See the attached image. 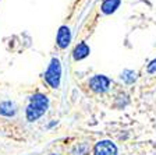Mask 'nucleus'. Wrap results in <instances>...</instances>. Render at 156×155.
I'll list each match as a JSON object with an SVG mask.
<instances>
[{"instance_id": "0eeeda50", "label": "nucleus", "mask_w": 156, "mask_h": 155, "mask_svg": "<svg viewBox=\"0 0 156 155\" xmlns=\"http://www.w3.org/2000/svg\"><path fill=\"white\" fill-rule=\"evenodd\" d=\"M119 4H120V0H105L102 4V11L105 14H110L119 7Z\"/></svg>"}, {"instance_id": "39448f33", "label": "nucleus", "mask_w": 156, "mask_h": 155, "mask_svg": "<svg viewBox=\"0 0 156 155\" xmlns=\"http://www.w3.org/2000/svg\"><path fill=\"white\" fill-rule=\"evenodd\" d=\"M70 41H71L70 28L68 27H62V28L58 29V34H57V45L60 48H67Z\"/></svg>"}, {"instance_id": "9b49d317", "label": "nucleus", "mask_w": 156, "mask_h": 155, "mask_svg": "<svg viewBox=\"0 0 156 155\" xmlns=\"http://www.w3.org/2000/svg\"><path fill=\"white\" fill-rule=\"evenodd\" d=\"M53 155H56V154H53Z\"/></svg>"}, {"instance_id": "20e7f679", "label": "nucleus", "mask_w": 156, "mask_h": 155, "mask_svg": "<svg viewBox=\"0 0 156 155\" xmlns=\"http://www.w3.org/2000/svg\"><path fill=\"white\" fill-rule=\"evenodd\" d=\"M89 84H91V88L94 91H96V92H103V91L107 90L110 81H109L107 77H105V76H96V77L92 78Z\"/></svg>"}, {"instance_id": "f03ea898", "label": "nucleus", "mask_w": 156, "mask_h": 155, "mask_svg": "<svg viewBox=\"0 0 156 155\" xmlns=\"http://www.w3.org/2000/svg\"><path fill=\"white\" fill-rule=\"evenodd\" d=\"M60 77H62V66H60L57 59H53L45 73V80L50 87L57 88L60 84Z\"/></svg>"}, {"instance_id": "6e6552de", "label": "nucleus", "mask_w": 156, "mask_h": 155, "mask_svg": "<svg viewBox=\"0 0 156 155\" xmlns=\"http://www.w3.org/2000/svg\"><path fill=\"white\" fill-rule=\"evenodd\" d=\"M0 113L4 116H13L16 113V106L11 102H3L0 103Z\"/></svg>"}, {"instance_id": "7ed1b4c3", "label": "nucleus", "mask_w": 156, "mask_h": 155, "mask_svg": "<svg viewBox=\"0 0 156 155\" xmlns=\"http://www.w3.org/2000/svg\"><path fill=\"white\" fill-rule=\"evenodd\" d=\"M117 148L112 141H101L95 146V155H116Z\"/></svg>"}, {"instance_id": "1a4fd4ad", "label": "nucleus", "mask_w": 156, "mask_h": 155, "mask_svg": "<svg viewBox=\"0 0 156 155\" xmlns=\"http://www.w3.org/2000/svg\"><path fill=\"white\" fill-rule=\"evenodd\" d=\"M121 78H123L126 83H133V81L135 80V73L131 70H126L123 73V76H121Z\"/></svg>"}, {"instance_id": "423d86ee", "label": "nucleus", "mask_w": 156, "mask_h": 155, "mask_svg": "<svg viewBox=\"0 0 156 155\" xmlns=\"http://www.w3.org/2000/svg\"><path fill=\"white\" fill-rule=\"evenodd\" d=\"M74 59L75 60H81V59H84L85 56H88V53H89V48H88V45L85 42H81L80 45L77 46V48L74 49Z\"/></svg>"}, {"instance_id": "9d476101", "label": "nucleus", "mask_w": 156, "mask_h": 155, "mask_svg": "<svg viewBox=\"0 0 156 155\" xmlns=\"http://www.w3.org/2000/svg\"><path fill=\"white\" fill-rule=\"evenodd\" d=\"M148 71H149V73H155V71H156V60H153L152 63L149 65V67H148Z\"/></svg>"}, {"instance_id": "f257e3e1", "label": "nucleus", "mask_w": 156, "mask_h": 155, "mask_svg": "<svg viewBox=\"0 0 156 155\" xmlns=\"http://www.w3.org/2000/svg\"><path fill=\"white\" fill-rule=\"evenodd\" d=\"M48 98L42 94H36L31 98V102H29L28 108H27V119L29 122H34V120L39 119L43 113L48 109Z\"/></svg>"}]
</instances>
